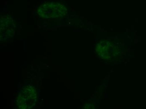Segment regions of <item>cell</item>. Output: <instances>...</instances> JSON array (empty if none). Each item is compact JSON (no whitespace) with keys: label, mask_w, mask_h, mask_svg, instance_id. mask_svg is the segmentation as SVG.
Wrapping results in <instances>:
<instances>
[{"label":"cell","mask_w":146,"mask_h":109,"mask_svg":"<svg viewBox=\"0 0 146 109\" xmlns=\"http://www.w3.org/2000/svg\"><path fill=\"white\" fill-rule=\"evenodd\" d=\"M67 11L65 5L59 2H46L37 9L38 15L43 18H61L66 15Z\"/></svg>","instance_id":"1"}]
</instances>
